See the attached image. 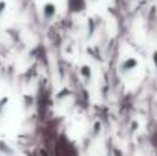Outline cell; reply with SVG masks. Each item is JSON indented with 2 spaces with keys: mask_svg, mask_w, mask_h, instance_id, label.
Instances as JSON below:
<instances>
[{
  "mask_svg": "<svg viewBox=\"0 0 157 156\" xmlns=\"http://www.w3.org/2000/svg\"><path fill=\"white\" fill-rule=\"evenodd\" d=\"M43 12H44V15H46L48 18L53 17V14H55V5H52V3H46L44 8H43Z\"/></svg>",
  "mask_w": 157,
  "mask_h": 156,
  "instance_id": "cell-1",
  "label": "cell"
},
{
  "mask_svg": "<svg viewBox=\"0 0 157 156\" xmlns=\"http://www.w3.org/2000/svg\"><path fill=\"white\" fill-rule=\"evenodd\" d=\"M5 8H6V3L5 2H0V15L5 12Z\"/></svg>",
  "mask_w": 157,
  "mask_h": 156,
  "instance_id": "cell-2",
  "label": "cell"
}]
</instances>
